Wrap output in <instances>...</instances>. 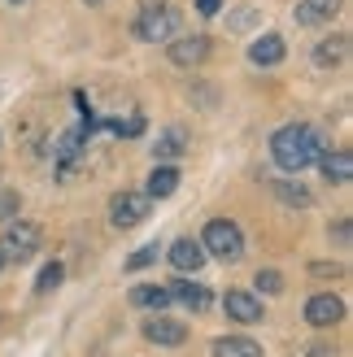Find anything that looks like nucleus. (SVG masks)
<instances>
[{
  "label": "nucleus",
  "instance_id": "nucleus-8",
  "mask_svg": "<svg viewBox=\"0 0 353 357\" xmlns=\"http://www.w3.org/2000/svg\"><path fill=\"white\" fill-rule=\"evenodd\" d=\"M301 314H306L310 327L327 331V327H340L345 323V301L336 292H314V296H306V310Z\"/></svg>",
  "mask_w": 353,
  "mask_h": 357
},
{
  "label": "nucleus",
  "instance_id": "nucleus-25",
  "mask_svg": "<svg viewBox=\"0 0 353 357\" xmlns=\"http://www.w3.org/2000/svg\"><path fill=\"white\" fill-rule=\"evenodd\" d=\"M310 275L314 279H340L345 275V261H310Z\"/></svg>",
  "mask_w": 353,
  "mask_h": 357
},
{
  "label": "nucleus",
  "instance_id": "nucleus-13",
  "mask_svg": "<svg viewBox=\"0 0 353 357\" xmlns=\"http://www.w3.org/2000/svg\"><path fill=\"white\" fill-rule=\"evenodd\" d=\"M166 261H170V266H174L179 275H197V271H201V266H205L209 257H205L201 240H192V236H179V240H174V244L166 248Z\"/></svg>",
  "mask_w": 353,
  "mask_h": 357
},
{
  "label": "nucleus",
  "instance_id": "nucleus-4",
  "mask_svg": "<svg viewBox=\"0 0 353 357\" xmlns=\"http://www.w3.org/2000/svg\"><path fill=\"white\" fill-rule=\"evenodd\" d=\"M179 22H183V13L174 5H149V9H140V17H135V40L162 48V44H170L174 35H179Z\"/></svg>",
  "mask_w": 353,
  "mask_h": 357
},
{
  "label": "nucleus",
  "instance_id": "nucleus-20",
  "mask_svg": "<svg viewBox=\"0 0 353 357\" xmlns=\"http://www.w3.org/2000/svg\"><path fill=\"white\" fill-rule=\"evenodd\" d=\"M319 170L331 178V183H349V178H353V153L349 149H327L319 157Z\"/></svg>",
  "mask_w": 353,
  "mask_h": 357
},
{
  "label": "nucleus",
  "instance_id": "nucleus-1",
  "mask_svg": "<svg viewBox=\"0 0 353 357\" xmlns=\"http://www.w3.org/2000/svg\"><path fill=\"white\" fill-rule=\"evenodd\" d=\"M323 153H327V135L314 122H284L271 135V162L284 174H301L310 166H319Z\"/></svg>",
  "mask_w": 353,
  "mask_h": 357
},
{
  "label": "nucleus",
  "instance_id": "nucleus-19",
  "mask_svg": "<svg viewBox=\"0 0 353 357\" xmlns=\"http://www.w3.org/2000/svg\"><path fill=\"white\" fill-rule=\"evenodd\" d=\"M209 353L214 357H266V349H262L253 335H218V340L209 344Z\"/></svg>",
  "mask_w": 353,
  "mask_h": 357
},
{
  "label": "nucleus",
  "instance_id": "nucleus-18",
  "mask_svg": "<svg viewBox=\"0 0 353 357\" xmlns=\"http://www.w3.org/2000/svg\"><path fill=\"white\" fill-rule=\"evenodd\" d=\"M131 305L135 310H149V314H166L174 301L166 292V283H140V288H131Z\"/></svg>",
  "mask_w": 353,
  "mask_h": 357
},
{
  "label": "nucleus",
  "instance_id": "nucleus-7",
  "mask_svg": "<svg viewBox=\"0 0 353 357\" xmlns=\"http://www.w3.org/2000/svg\"><path fill=\"white\" fill-rule=\"evenodd\" d=\"M209 48H214V40L209 35H174V40L166 44V57H170V66H179V70H192V66H201L205 57H209Z\"/></svg>",
  "mask_w": 353,
  "mask_h": 357
},
{
  "label": "nucleus",
  "instance_id": "nucleus-27",
  "mask_svg": "<svg viewBox=\"0 0 353 357\" xmlns=\"http://www.w3.org/2000/svg\"><path fill=\"white\" fill-rule=\"evenodd\" d=\"M327 236H336V244H349V236H353V227H349V218H340L336 227H327Z\"/></svg>",
  "mask_w": 353,
  "mask_h": 357
},
{
  "label": "nucleus",
  "instance_id": "nucleus-17",
  "mask_svg": "<svg viewBox=\"0 0 353 357\" xmlns=\"http://www.w3.org/2000/svg\"><path fill=\"white\" fill-rule=\"evenodd\" d=\"M179 166H153L149 178H144V196L149 201H166V196H174V188H179Z\"/></svg>",
  "mask_w": 353,
  "mask_h": 357
},
{
  "label": "nucleus",
  "instance_id": "nucleus-9",
  "mask_svg": "<svg viewBox=\"0 0 353 357\" xmlns=\"http://www.w3.org/2000/svg\"><path fill=\"white\" fill-rule=\"evenodd\" d=\"M140 335H144L149 344H157V349H179L188 340V327L179 318H170V314H153V318L140 323Z\"/></svg>",
  "mask_w": 353,
  "mask_h": 357
},
{
  "label": "nucleus",
  "instance_id": "nucleus-6",
  "mask_svg": "<svg viewBox=\"0 0 353 357\" xmlns=\"http://www.w3.org/2000/svg\"><path fill=\"white\" fill-rule=\"evenodd\" d=\"M223 310H227V318H232V323H240V327H253V323H262V318H266L262 296L249 292V288H227V292H223Z\"/></svg>",
  "mask_w": 353,
  "mask_h": 357
},
{
  "label": "nucleus",
  "instance_id": "nucleus-10",
  "mask_svg": "<svg viewBox=\"0 0 353 357\" xmlns=\"http://www.w3.org/2000/svg\"><path fill=\"white\" fill-rule=\"evenodd\" d=\"M188 127H179V122H170V127H162L153 135V166H174L179 157L188 153Z\"/></svg>",
  "mask_w": 353,
  "mask_h": 357
},
{
  "label": "nucleus",
  "instance_id": "nucleus-23",
  "mask_svg": "<svg viewBox=\"0 0 353 357\" xmlns=\"http://www.w3.org/2000/svg\"><path fill=\"white\" fill-rule=\"evenodd\" d=\"M253 292L257 296H279V292H284V275L271 271V266H262V271L253 275Z\"/></svg>",
  "mask_w": 353,
  "mask_h": 357
},
{
  "label": "nucleus",
  "instance_id": "nucleus-12",
  "mask_svg": "<svg viewBox=\"0 0 353 357\" xmlns=\"http://www.w3.org/2000/svg\"><path fill=\"white\" fill-rule=\"evenodd\" d=\"M244 57H249V66H257V70H271V66H279V61L288 57V40L279 31H262L257 40L249 44Z\"/></svg>",
  "mask_w": 353,
  "mask_h": 357
},
{
  "label": "nucleus",
  "instance_id": "nucleus-24",
  "mask_svg": "<svg viewBox=\"0 0 353 357\" xmlns=\"http://www.w3.org/2000/svg\"><path fill=\"white\" fill-rule=\"evenodd\" d=\"M105 127H110L114 135H127V139H131V135H144V114H131L127 122L114 118V122H105Z\"/></svg>",
  "mask_w": 353,
  "mask_h": 357
},
{
  "label": "nucleus",
  "instance_id": "nucleus-28",
  "mask_svg": "<svg viewBox=\"0 0 353 357\" xmlns=\"http://www.w3.org/2000/svg\"><path fill=\"white\" fill-rule=\"evenodd\" d=\"M244 26H253V9L249 5L236 9V17H232V31H244Z\"/></svg>",
  "mask_w": 353,
  "mask_h": 357
},
{
  "label": "nucleus",
  "instance_id": "nucleus-11",
  "mask_svg": "<svg viewBox=\"0 0 353 357\" xmlns=\"http://www.w3.org/2000/svg\"><path fill=\"white\" fill-rule=\"evenodd\" d=\"M166 292H170V301H174V305H183V310H192V314H205V310H209V301H214V296H209L214 288H205V283H197L192 275H179L174 283H166Z\"/></svg>",
  "mask_w": 353,
  "mask_h": 357
},
{
  "label": "nucleus",
  "instance_id": "nucleus-5",
  "mask_svg": "<svg viewBox=\"0 0 353 357\" xmlns=\"http://www.w3.org/2000/svg\"><path fill=\"white\" fill-rule=\"evenodd\" d=\"M149 209H153V201L144 192H131V188H122L114 201H110V222L118 227V231H131V227H140L149 218Z\"/></svg>",
  "mask_w": 353,
  "mask_h": 357
},
{
  "label": "nucleus",
  "instance_id": "nucleus-14",
  "mask_svg": "<svg viewBox=\"0 0 353 357\" xmlns=\"http://www.w3.org/2000/svg\"><path fill=\"white\" fill-rule=\"evenodd\" d=\"M266 188H271L275 201H279V205H288V209H310V205H314V192H310L296 174H288V178H271Z\"/></svg>",
  "mask_w": 353,
  "mask_h": 357
},
{
  "label": "nucleus",
  "instance_id": "nucleus-16",
  "mask_svg": "<svg viewBox=\"0 0 353 357\" xmlns=\"http://www.w3.org/2000/svg\"><path fill=\"white\" fill-rule=\"evenodd\" d=\"M340 9H345V0H301L292 9V17H296V26H327Z\"/></svg>",
  "mask_w": 353,
  "mask_h": 357
},
{
  "label": "nucleus",
  "instance_id": "nucleus-29",
  "mask_svg": "<svg viewBox=\"0 0 353 357\" xmlns=\"http://www.w3.org/2000/svg\"><path fill=\"white\" fill-rule=\"evenodd\" d=\"M301 357H336V349H331V344H310Z\"/></svg>",
  "mask_w": 353,
  "mask_h": 357
},
{
  "label": "nucleus",
  "instance_id": "nucleus-26",
  "mask_svg": "<svg viewBox=\"0 0 353 357\" xmlns=\"http://www.w3.org/2000/svg\"><path fill=\"white\" fill-rule=\"evenodd\" d=\"M223 5H227V0H197V13H201V17H218Z\"/></svg>",
  "mask_w": 353,
  "mask_h": 357
},
{
  "label": "nucleus",
  "instance_id": "nucleus-3",
  "mask_svg": "<svg viewBox=\"0 0 353 357\" xmlns=\"http://www.w3.org/2000/svg\"><path fill=\"white\" fill-rule=\"evenodd\" d=\"M40 244H44V227L31 222V218H13L5 231H0V257H5V266L31 261L40 253Z\"/></svg>",
  "mask_w": 353,
  "mask_h": 357
},
{
  "label": "nucleus",
  "instance_id": "nucleus-15",
  "mask_svg": "<svg viewBox=\"0 0 353 357\" xmlns=\"http://www.w3.org/2000/svg\"><path fill=\"white\" fill-rule=\"evenodd\" d=\"M345 57H349V35L345 31L327 35V40H319V44L310 48V61L319 66V70H336V66H345Z\"/></svg>",
  "mask_w": 353,
  "mask_h": 357
},
{
  "label": "nucleus",
  "instance_id": "nucleus-31",
  "mask_svg": "<svg viewBox=\"0 0 353 357\" xmlns=\"http://www.w3.org/2000/svg\"><path fill=\"white\" fill-rule=\"evenodd\" d=\"M0 271H5V257H0Z\"/></svg>",
  "mask_w": 353,
  "mask_h": 357
},
{
  "label": "nucleus",
  "instance_id": "nucleus-2",
  "mask_svg": "<svg viewBox=\"0 0 353 357\" xmlns=\"http://www.w3.org/2000/svg\"><path fill=\"white\" fill-rule=\"evenodd\" d=\"M201 248H205V257L236 266V261H244V231L232 218H209L201 231Z\"/></svg>",
  "mask_w": 353,
  "mask_h": 357
},
{
  "label": "nucleus",
  "instance_id": "nucleus-22",
  "mask_svg": "<svg viewBox=\"0 0 353 357\" xmlns=\"http://www.w3.org/2000/svg\"><path fill=\"white\" fill-rule=\"evenodd\" d=\"M61 279H66V266H61L57 257H52V261L44 266V271L35 275V296H48V292H57V288H61Z\"/></svg>",
  "mask_w": 353,
  "mask_h": 357
},
{
  "label": "nucleus",
  "instance_id": "nucleus-30",
  "mask_svg": "<svg viewBox=\"0 0 353 357\" xmlns=\"http://www.w3.org/2000/svg\"><path fill=\"white\" fill-rule=\"evenodd\" d=\"M83 5H100V0H83Z\"/></svg>",
  "mask_w": 353,
  "mask_h": 357
},
{
  "label": "nucleus",
  "instance_id": "nucleus-32",
  "mask_svg": "<svg viewBox=\"0 0 353 357\" xmlns=\"http://www.w3.org/2000/svg\"><path fill=\"white\" fill-rule=\"evenodd\" d=\"M9 5H22V0H9Z\"/></svg>",
  "mask_w": 353,
  "mask_h": 357
},
{
  "label": "nucleus",
  "instance_id": "nucleus-21",
  "mask_svg": "<svg viewBox=\"0 0 353 357\" xmlns=\"http://www.w3.org/2000/svg\"><path fill=\"white\" fill-rule=\"evenodd\" d=\"M157 257H162V240H149V244H140L135 253L122 261V271L135 275V271H149V266H157Z\"/></svg>",
  "mask_w": 353,
  "mask_h": 357
}]
</instances>
